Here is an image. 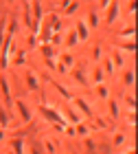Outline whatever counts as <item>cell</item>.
Masks as SVG:
<instances>
[{"label":"cell","instance_id":"15","mask_svg":"<svg viewBox=\"0 0 138 154\" xmlns=\"http://www.w3.org/2000/svg\"><path fill=\"white\" fill-rule=\"evenodd\" d=\"M90 75H92V82L94 84H103V79H105V75H103V71L99 66H94L92 71H90Z\"/></svg>","mask_w":138,"mask_h":154},{"label":"cell","instance_id":"25","mask_svg":"<svg viewBox=\"0 0 138 154\" xmlns=\"http://www.w3.org/2000/svg\"><path fill=\"white\" fill-rule=\"evenodd\" d=\"M92 57H94V60H96V62H99V60H101V57H103V53H101V46H99V44H96V46H94V48H92Z\"/></svg>","mask_w":138,"mask_h":154},{"label":"cell","instance_id":"14","mask_svg":"<svg viewBox=\"0 0 138 154\" xmlns=\"http://www.w3.org/2000/svg\"><path fill=\"white\" fill-rule=\"evenodd\" d=\"M119 51H123V53H132V55H134V51H136V44H134V40L121 42V44H119Z\"/></svg>","mask_w":138,"mask_h":154},{"label":"cell","instance_id":"17","mask_svg":"<svg viewBox=\"0 0 138 154\" xmlns=\"http://www.w3.org/2000/svg\"><path fill=\"white\" fill-rule=\"evenodd\" d=\"M40 51H42L44 60H53V57H55V48H53L51 44H42V46H40Z\"/></svg>","mask_w":138,"mask_h":154},{"label":"cell","instance_id":"20","mask_svg":"<svg viewBox=\"0 0 138 154\" xmlns=\"http://www.w3.org/2000/svg\"><path fill=\"white\" fill-rule=\"evenodd\" d=\"M0 128H2V130L9 128V115H7L4 108H0Z\"/></svg>","mask_w":138,"mask_h":154},{"label":"cell","instance_id":"16","mask_svg":"<svg viewBox=\"0 0 138 154\" xmlns=\"http://www.w3.org/2000/svg\"><path fill=\"white\" fill-rule=\"evenodd\" d=\"M119 38L121 40H134V24H127L125 29L119 33Z\"/></svg>","mask_w":138,"mask_h":154},{"label":"cell","instance_id":"8","mask_svg":"<svg viewBox=\"0 0 138 154\" xmlns=\"http://www.w3.org/2000/svg\"><path fill=\"white\" fill-rule=\"evenodd\" d=\"M110 60H112L114 68H125V60H123V55L119 48H112V55H110Z\"/></svg>","mask_w":138,"mask_h":154},{"label":"cell","instance_id":"4","mask_svg":"<svg viewBox=\"0 0 138 154\" xmlns=\"http://www.w3.org/2000/svg\"><path fill=\"white\" fill-rule=\"evenodd\" d=\"M0 93H2L4 101H7V108H11L13 106V99H11V86H9L7 75H0Z\"/></svg>","mask_w":138,"mask_h":154},{"label":"cell","instance_id":"1","mask_svg":"<svg viewBox=\"0 0 138 154\" xmlns=\"http://www.w3.org/2000/svg\"><path fill=\"white\" fill-rule=\"evenodd\" d=\"M70 106L77 110V112L84 117V119H90V117L94 115V112H92V108L88 106V101L84 99V97H72V99H70Z\"/></svg>","mask_w":138,"mask_h":154},{"label":"cell","instance_id":"7","mask_svg":"<svg viewBox=\"0 0 138 154\" xmlns=\"http://www.w3.org/2000/svg\"><path fill=\"white\" fill-rule=\"evenodd\" d=\"M107 110H110V117H112L114 121L121 117V103L116 99H107Z\"/></svg>","mask_w":138,"mask_h":154},{"label":"cell","instance_id":"28","mask_svg":"<svg viewBox=\"0 0 138 154\" xmlns=\"http://www.w3.org/2000/svg\"><path fill=\"white\" fill-rule=\"evenodd\" d=\"M4 154H13V150H7V152H4Z\"/></svg>","mask_w":138,"mask_h":154},{"label":"cell","instance_id":"6","mask_svg":"<svg viewBox=\"0 0 138 154\" xmlns=\"http://www.w3.org/2000/svg\"><path fill=\"white\" fill-rule=\"evenodd\" d=\"M57 64H61L64 68H72V66H75V55H72L70 51H64V53L59 55Z\"/></svg>","mask_w":138,"mask_h":154},{"label":"cell","instance_id":"12","mask_svg":"<svg viewBox=\"0 0 138 154\" xmlns=\"http://www.w3.org/2000/svg\"><path fill=\"white\" fill-rule=\"evenodd\" d=\"M64 44H66V48H72L75 44H79V40H77V33H75V29H70L66 33V40H64Z\"/></svg>","mask_w":138,"mask_h":154},{"label":"cell","instance_id":"30","mask_svg":"<svg viewBox=\"0 0 138 154\" xmlns=\"http://www.w3.org/2000/svg\"><path fill=\"white\" fill-rule=\"evenodd\" d=\"M70 154H77V152H70Z\"/></svg>","mask_w":138,"mask_h":154},{"label":"cell","instance_id":"13","mask_svg":"<svg viewBox=\"0 0 138 154\" xmlns=\"http://www.w3.org/2000/svg\"><path fill=\"white\" fill-rule=\"evenodd\" d=\"M84 22L88 24V29H96V26H99V16H96V11H90L88 13V20H84Z\"/></svg>","mask_w":138,"mask_h":154},{"label":"cell","instance_id":"18","mask_svg":"<svg viewBox=\"0 0 138 154\" xmlns=\"http://www.w3.org/2000/svg\"><path fill=\"white\" fill-rule=\"evenodd\" d=\"M53 86H55V90H57V93L64 97V99H72V93H70L66 86H61V84H53Z\"/></svg>","mask_w":138,"mask_h":154},{"label":"cell","instance_id":"29","mask_svg":"<svg viewBox=\"0 0 138 154\" xmlns=\"http://www.w3.org/2000/svg\"><path fill=\"white\" fill-rule=\"evenodd\" d=\"M7 2H16V0H7Z\"/></svg>","mask_w":138,"mask_h":154},{"label":"cell","instance_id":"23","mask_svg":"<svg viewBox=\"0 0 138 154\" xmlns=\"http://www.w3.org/2000/svg\"><path fill=\"white\" fill-rule=\"evenodd\" d=\"M125 106H127L129 110L136 108V97H134V93H127V95H125Z\"/></svg>","mask_w":138,"mask_h":154},{"label":"cell","instance_id":"19","mask_svg":"<svg viewBox=\"0 0 138 154\" xmlns=\"http://www.w3.org/2000/svg\"><path fill=\"white\" fill-rule=\"evenodd\" d=\"M114 73H116V68L112 64V60L105 57V62H103V75H114Z\"/></svg>","mask_w":138,"mask_h":154},{"label":"cell","instance_id":"26","mask_svg":"<svg viewBox=\"0 0 138 154\" xmlns=\"http://www.w3.org/2000/svg\"><path fill=\"white\" fill-rule=\"evenodd\" d=\"M127 9H129V16H134V11H136V0H129V7H127Z\"/></svg>","mask_w":138,"mask_h":154},{"label":"cell","instance_id":"10","mask_svg":"<svg viewBox=\"0 0 138 154\" xmlns=\"http://www.w3.org/2000/svg\"><path fill=\"white\" fill-rule=\"evenodd\" d=\"M134 82H136L134 68H125V73H123V84H125L127 88H134Z\"/></svg>","mask_w":138,"mask_h":154},{"label":"cell","instance_id":"9","mask_svg":"<svg viewBox=\"0 0 138 154\" xmlns=\"http://www.w3.org/2000/svg\"><path fill=\"white\" fill-rule=\"evenodd\" d=\"M26 86H29V90H37L40 88V79H37V75L33 71H26Z\"/></svg>","mask_w":138,"mask_h":154},{"label":"cell","instance_id":"21","mask_svg":"<svg viewBox=\"0 0 138 154\" xmlns=\"http://www.w3.org/2000/svg\"><path fill=\"white\" fill-rule=\"evenodd\" d=\"M9 64H13V66H20V64H24V51L22 48H18V53H16V57H13Z\"/></svg>","mask_w":138,"mask_h":154},{"label":"cell","instance_id":"22","mask_svg":"<svg viewBox=\"0 0 138 154\" xmlns=\"http://www.w3.org/2000/svg\"><path fill=\"white\" fill-rule=\"evenodd\" d=\"M125 141H127V137L123 134V132H114V148H121Z\"/></svg>","mask_w":138,"mask_h":154},{"label":"cell","instance_id":"24","mask_svg":"<svg viewBox=\"0 0 138 154\" xmlns=\"http://www.w3.org/2000/svg\"><path fill=\"white\" fill-rule=\"evenodd\" d=\"M7 22H9V18H0V44H2V40H4V33H7Z\"/></svg>","mask_w":138,"mask_h":154},{"label":"cell","instance_id":"5","mask_svg":"<svg viewBox=\"0 0 138 154\" xmlns=\"http://www.w3.org/2000/svg\"><path fill=\"white\" fill-rule=\"evenodd\" d=\"M75 33H77V40L79 42H88V38H90V29H88V24L81 18L75 22Z\"/></svg>","mask_w":138,"mask_h":154},{"label":"cell","instance_id":"11","mask_svg":"<svg viewBox=\"0 0 138 154\" xmlns=\"http://www.w3.org/2000/svg\"><path fill=\"white\" fill-rule=\"evenodd\" d=\"M96 97L99 99H103V101H107L110 99V88H107V84H96Z\"/></svg>","mask_w":138,"mask_h":154},{"label":"cell","instance_id":"2","mask_svg":"<svg viewBox=\"0 0 138 154\" xmlns=\"http://www.w3.org/2000/svg\"><path fill=\"white\" fill-rule=\"evenodd\" d=\"M119 18H121V2H119V0H112V2L105 7V22L114 24Z\"/></svg>","mask_w":138,"mask_h":154},{"label":"cell","instance_id":"3","mask_svg":"<svg viewBox=\"0 0 138 154\" xmlns=\"http://www.w3.org/2000/svg\"><path fill=\"white\" fill-rule=\"evenodd\" d=\"M13 106H16L18 115H20V119H22L24 123H31V121H33V112H31L29 103H26L24 99H18V101H13Z\"/></svg>","mask_w":138,"mask_h":154},{"label":"cell","instance_id":"27","mask_svg":"<svg viewBox=\"0 0 138 154\" xmlns=\"http://www.w3.org/2000/svg\"><path fill=\"white\" fill-rule=\"evenodd\" d=\"M110 2H112V0H99V7H101V9H105Z\"/></svg>","mask_w":138,"mask_h":154}]
</instances>
